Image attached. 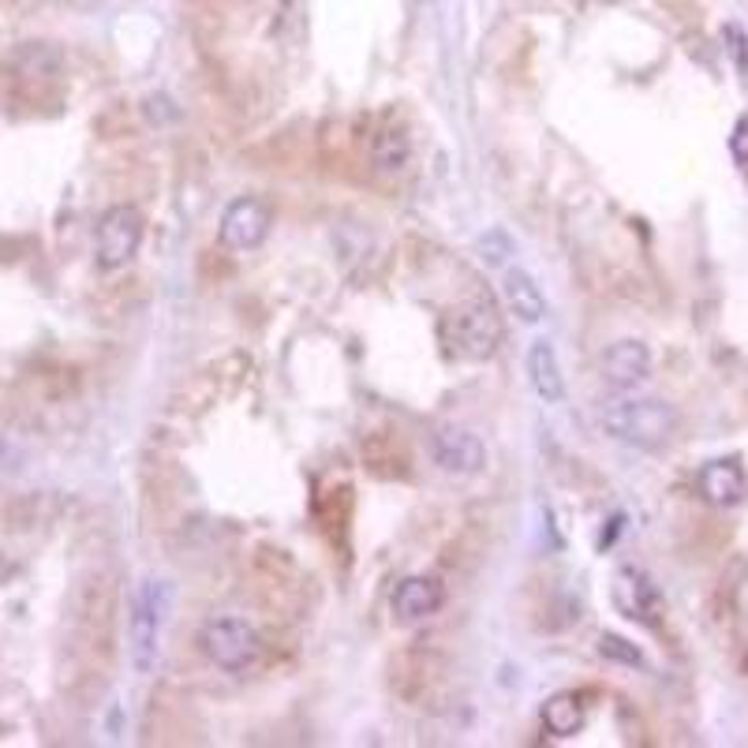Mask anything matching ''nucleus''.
Here are the masks:
<instances>
[{"instance_id":"f257e3e1","label":"nucleus","mask_w":748,"mask_h":748,"mask_svg":"<svg viewBox=\"0 0 748 748\" xmlns=\"http://www.w3.org/2000/svg\"><path fill=\"white\" fill-rule=\"evenodd\" d=\"M599 427L613 442L651 453L677 435V412L659 397H613L599 408Z\"/></svg>"},{"instance_id":"f03ea898","label":"nucleus","mask_w":748,"mask_h":748,"mask_svg":"<svg viewBox=\"0 0 748 748\" xmlns=\"http://www.w3.org/2000/svg\"><path fill=\"white\" fill-rule=\"evenodd\" d=\"M172 607V588L165 580L150 577L136 591V607H131L128 644H131V666L136 674L150 677L161 666V644H165V621Z\"/></svg>"},{"instance_id":"7ed1b4c3","label":"nucleus","mask_w":748,"mask_h":748,"mask_svg":"<svg viewBox=\"0 0 748 748\" xmlns=\"http://www.w3.org/2000/svg\"><path fill=\"white\" fill-rule=\"evenodd\" d=\"M498 341H502V325L491 303L457 307L442 319V344L453 360L487 363L498 352Z\"/></svg>"},{"instance_id":"20e7f679","label":"nucleus","mask_w":748,"mask_h":748,"mask_svg":"<svg viewBox=\"0 0 748 748\" xmlns=\"http://www.w3.org/2000/svg\"><path fill=\"white\" fill-rule=\"evenodd\" d=\"M199 648L203 655L225 674H244L258 663L263 655V637L247 626L244 618H233V613H217L210 618L203 629H199Z\"/></svg>"},{"instance_id":"39448f33","label":"nucleus","mask_w":748,"mask_h":748,"mask_svg":"<svg viewBox=\"0 0 748 748\" xmlns=\"http://www.w3.org/2000/svg\"><path fill=\"white\" fill-rule=\"evenodd\" d=\"M142 247V214L139 206L117 203L101 214L98 228H94V255H98L101 270H124L136 263Z\"/></svg>"},{"instance_id":"423d86ee","label":"nucleus","mask_w":748,"mask_h":748,"mask_svg":"<svg viewBox=\"0 0 748 748\" xmlns=\"http://www.w3.org/2000/svg\"><path fill=\"white\" fill-rule=\"evenodd\" d=\"M270 225H274V214L263 199L239 195L222 210V225H217V233H222V244L228 247V252H255V247L270 236Z\"/></svg>"},{"instance_id":"0eeeda50","label":"nucleus","mask_w":748,"mask_h":748,"mask_svg":"<svg viewBox=\"0 0 748 748\" xmlns=\"http://www.w3.org/2000/svg\"><path fill=\"white\" fill-rule=\"evenodd\" d=\"M430 460L449 475H479L487 464V446L468 427L446 424L435 427V435H430Z\"/></svg>"},{"instance_id":"6e6552de","label":"nucleus","mask_w":748,"mask_h":748,"mask_svg":"<svg viewBox=\"0 0 748 748\" xmlns=\"http://www.w3.org/2000/svg\"><path fill=\"white\" fill-rule=\"evenodd\" d=\"M613 602H618V610L626 613V618L640 621V626H659L663 621V596H659V588L651 584L648 573L626 569L618 573V580H613Z\"/></svg>"},{"instance_id":"1a4fd4ad","label":"nucleus","mask_w":748,"mask_h":748,"mask_svg":"<svg viewBox=\"0 0 748 748\" xmlns=\"http://www.w3.org/2000/svg\"><path fill=\"white\" fill-rule=\"evenodd\" d=\"M599 374L610 382L613 389H637L640 382H648V374H651V349L637 338L613 341L602 349Z\"/></svg>"},{"instance_id":"9d476101","label":"nucleus","mask_w":748,"mask_h":748,"mask_svg":"<svg viewBox=\"0 0 748 748\" xmlns=\"http://www.w3.org/2000/svg\"><path fill=\"white\" fill-rule=\"evenodd\" d=\"M696 487L704 494V502L718 505V510H730V505H741L748 494V475L745 464L737 457H718L707 460L696 475Z\"/></svg>"},{"instance_id":"9b49d317","label":"nucleus","mask_w":748,"mask_h":748,"mask_svg":"<svg viewBox=\"0 0 748 748\" xmlns=\"http://www.w3.org/2000/svg\"><path fill=\"white\" fill-rule=\"evenodd\" d=\"M442 602H446V588H442V580H435V577H405L389 591L393 618L405 621V626L435 618V613L442 610Z\"/></svg>"},{"instance_id":"f8f14e48","label":"nucleus","mask_w":748,"mask_h":748,"mask_svg":"<svg viewBox=\"0 0 748 748\" xmlns=\"http://www.w3.org/2000/svg\"><path fill=\"white\" fill-rule=\"evenodd\" d=\"M584 723H588V699H584V693L565 688V693H554L543 699L539 726L551 737H577L584 730Z\"/></svg>"},{"instance_id":"ddd939ff","label":"nucleus","mask_w":748,"mask_h":748,"mask_svg":"<svg viewBox=\"0 0 748 748\" xmlns=\"http://www.w3.org/2000/svg\"><path fill=\"white\" fill-rule=\"evenodd\" d=\"M527 382H532L535 397H539L543 405H562L565 400V374L551 341H535L532 349H527Z\"/></svg>"},{"instance_id":"4468645a","label":"nucleus","mask_w":748,"mask_h":748,"mask_svg":"<svg viewBox=\"0 0 748 748\" xmlns=\"http://www.w3.org/2000/svg\"><path fill=\"white\" fill-rule=\"evenodd\" d=\"M367 158H371V165L378 172L397 177V172L412 161L408 128H400V124H378V128L371 131V139H367Z\"/></svg>"},{"instance_id":"2eb2a0df","label":"nucleus","mask_w":748,"mask_h":748,"mask_svg":"<svg viewBox=\"0 0 748 748\" xmlns=\"http://www.w3.org/2000/svg\"><path fill=\"white\" fill-rule=\"evenodd\" d=\"M502 296H505L510 314H516L521 322L539 325L546 319V296L527 270H505L502 274Z\"/></svg>"},{"instance_id":"dca6fc26","label":"nucleus","mask_w":748,"mask_h":748,"mask_svg":"<svg viewBox=\"0 0 748 748\" xmlns=\"http://www.w3.org/2000/svg\"><path fill=\"white\" fill-rule=\"evenodd\" d=\"M599 655L610 659V663H621V666H644L640 648L629 644L626 637H613V632H602V637H599Z\"/></svg>"},{"instance_id":"f3484780","label":"nucleus","mask_w":748,"mask_h":748,"mask_svg":"<svg viewBox=\"0 0 748 748\" xmlns=\"http://www.w3.org/2000/svg\"><path fill=\"white\" fill-rule=\"evenodd\" d=\"M479 255H483V263H491V266L510 263V258H513V239H510V233H505V228H491V233L479 239Z\"/></svg>"},{"instance_id":"a211bd4d","label":"nucleus","mask_w":748,"mask_h":748,"mask_svg":"<svg viewBox=\"0 0 748 748\" xmlns=\"http://www.w3.org/2000/svg\"><path fill=\"white\" fill-rule=\"evenodd\" d=\"M723 42H726V53H730L734 68L741 75H748V34L737 23H726L723 26Z\"/></svg>"},{"instance_id":"6ab92c4d","label":"nucleus","mask_w":748,"mask_h":748,"mask_svg":"<svg viewBox=\"0 0 748 748\" xmlns=\"http://www.w3.org/2000/svg\"><path fill=\"white\" fill-rule=\"evenodd\" d=\"M730 153L741 169H748V117H737L734 136H730Z\"/></svg>"}]
</instances>
